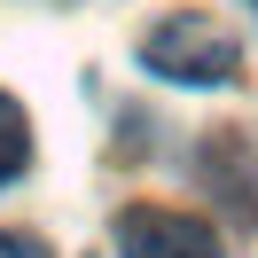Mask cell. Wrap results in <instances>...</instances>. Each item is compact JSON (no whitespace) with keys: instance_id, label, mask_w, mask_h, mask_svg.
Returning a JSON list of instances; mask_svg holds the SVG:
<instances>
[{"instance_id":"3","label":"cell","mask_w":258,"mask_h":258,"mask_svg":"<svg viewBox=\"0 0 258 258\" xmlns=\"http://www.w3.org/2000/svg\"><path fill=\"white\" fill-rule=\"evenodd\" d=\"M24 164H32V125H24V110H16V102L0 94V188L16 180Z\"/></svg>"},{"instance_id":"1","label":"cell","mask_w":258,"mask_h":258,"mask_svg":"<svg viewBox=\"0 0 258 258\" xmlns=\"http://www.w3.org/2000/svg\"><path fill=\"white\" fill-rule=\"evenodd\" d=\"M141 63L157 71V79H172V86H219V79H235L242 47H235L227 24L180 8V16H164V24H149V32H141Z\"/></svg>"},{"instance_id":"4","label":"cell","mask_w":258,"mask_h":258,"mask_svg":"<svg viewBox=\"0 0 258 258\" xmlns=\"http://www.w3.org/2000/svg\"><path fill=\"white\" fill-rule=\"evenodd\" d=\"M0 258H47L39 235H16V227H0Z\"/></svg>"},{"instance_id":"5","label":"cell","mask_w":258,"mask_h":258,"mask_svg":"<svg viewBox=\"0 0 258 258\" xmlns=\"http://www.w3.org/2000/svg\"><path fill=\"white\" fill-rule=\"evenodd\" d=\"M250 8H258V0H250Z\"/></svg>"},{"instance_id":"2","label":"cell","mask_w":258,"mask_h":258,"mask_svg":"<svg viewBox=\"0 0 258 258\" xmlns=\"http://www.w3.org/2000/svg\"><path fill=\"white\" fill-rule=\"evenodd\" d=\"M117 258H219V235L188 211L133 204V211H117Z\"/></svg>"}]
</instances>
